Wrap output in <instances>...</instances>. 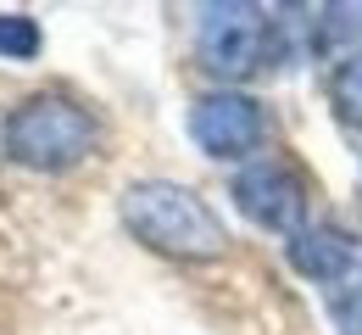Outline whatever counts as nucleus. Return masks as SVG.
Listing matches in <instances>:
<instances>
[{"label": "nucleus", "instance_id": "obj_1", "mask_svg": "<svg viewBox=\"0 0 362 335\" xmlns=\"http://www.w3.org/2000/svg\"><path fill=\"white\" fill-rule=\"evenodd\" d=\"M123 212V229L162 251V257H179V263H212L228 251V229L223 218L189 191V185H173V179H139L123 191L117 201Z\"/></svg>", "mask_w": 362, "mask_h": 335}, {"label": "nucleus", "instance_id": "obj_2", "mask_svg": "<svg viewBox=\"0 0 362 335\" xmlns=\"http://www.w3.org/2000/svg\"><path fill=\"white\" fill-rule=\"evenodd\" d=\"M6 157L34 174H67L100 145V123L90 106L67 96H28L6 118Z\"/></svg>", "mask_w": 362, "mask_h": 335}, {"label": "nucleus", "instance_id": "obj_3", "mask_svg": "<svg viewBox=\"0 0 362 335\" xmlns=\"http://www.w3.org/2000/svg\"><path fill=\"white\" fill-rule=\"evenodd\" d=\"M195 50L201 67H212L218 79H245L268 62L273 50V23L262 6H240V0H218L195 11Z\"/></svg>", "mask_w": 362, "mask_h": 335}, {"label": "nucleus", "instance_id": "obj_4", "mask_svg": "<svg viewBox=\"0 0 362 335\" xmlns=\"http://www.w3.org/2000/svg\"><path fill=\"white\" fill-rule=\"evenodd\" d=\"M262 129H268L262 101L240 96V90H212V96H201L189 106V140L201 145L206 157H218V162L251 157L262 145Z\"/></svg>", "mask_w": 362, "mask_h": 335}, {"label": "nucleus", "instance_id": "obj_5", "mask_svg": "<svg viewBox=\"0 0 362 335\" xmlns=\"http://www.w3.org/2000/svg\"><path fill=\"white\" fill-rule=\"evenodd\" d=\"M234 201L251 224L262 229H284L296 235L301 229V212H307V195H301V179L279 162H251L245 174H234Z\"/></svg>", "mask_w": 362, "mask_h": 335}, {"label": "nucleus", "instance_id": "obj_6", "mask_svg": "<svg viewBox=\"0 0 362 335\" xmlns=\"http://www.w3.org/2000/svg\"><path fill=\"white\" fill-rule=\"evenodd\" d=\"M351 263H357L351 235H340V229H329V224L290 235V268L307 274V280H317V285H346Z\"/></svg>", "mask_w": 362, "mask_h": 335}, {"label": "nucleus", "instance_id": "obj_7", "mask_svg": "<svg viewBox=\"0 0 362 335\" xmlns=\"http://www.w3.org/2000/svg\"><path fill=\"white\" fill-rule=\"evenodd\" d=\"M334 118L346 129H362V45L346 50L334 67Z\"/></svg>", "mask_w": 362, "mask_h": 335}, {"label": "nucleus", "instance_id": "obj_8", "mask_svg": "<svg viewBox=\"0 0 362 335\" xmlns=\"http://www.w3.org/2000/svg\"><path fill=\"white\" fill-rule=\"evenodd\" d=\"M40 23L34 17H23V11H0V56L6 62H28V56H40Z\"/></svg>", "mask_w": 362, "mask_h": 335}, {"label": "nucleus", "instance_id": "obj_9", "mask_svg": "<svg viewBox=\"0 0 362 335\" xmlns=\"http://www.w3.org/2000/svg\"><path fill=\"white\" fill-rule=\"evenodd\" d=\"M357 296H362V290H357Z\"/></svg>", "mask_w": 362, "mask_h": 335}]
</instances>
